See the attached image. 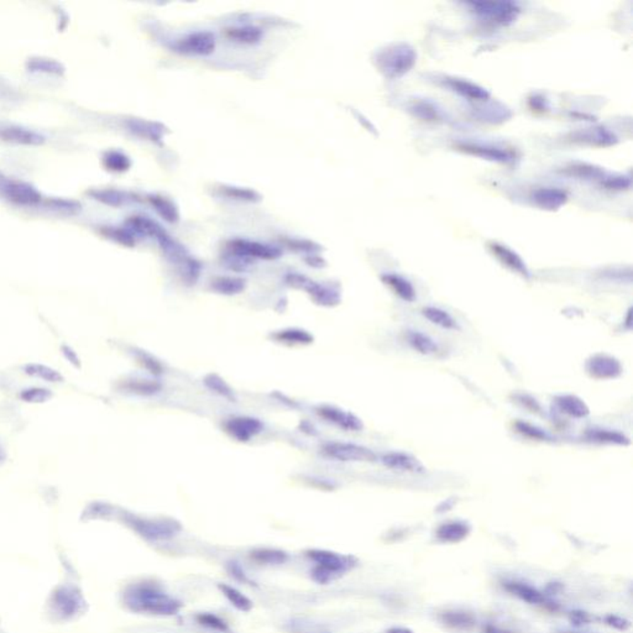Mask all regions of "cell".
<instances>
[{
  "label": "cell",
  "mask_w": 633,
  "mask_h": 633,
  "mask_svg": "<svg viewBox=\"0 0 633 633\" xmlns=\"http://www.w3.org/2000/svg\"><path fill=\"white\" fill-rule=\"evenodd\" d=\"M122 601L132 612L161 617L176 616L183 608L181 600L169 594L160 584L152 580H142L127 586Z\"/></svg>",
  "instance_id": "cell-1"
},
{
  "label": "cell",
  "mask_w": 633,
  "mask_h": 633,
  "mask_svg": "<svg viewBox=\"0 0 633 633\" xmlns=\"http://www.w3.org/2000/svg\"><path fill=\"white\" fill-rule=\"evenodd\" d=\"M306 557L312 561L311 578L316 584L326 585L341 578L356 564L351 555L341 554L326 549H308Z\"/></svg>",
  "instance_id": "cell-2"
},
{
  "label": "cell",
  "mask_w": 633,
  "mask_h": 633,
  "mask_svg": "<svg viewBox=\"0 0 633 633\" xmlns=\"http://www.w3.org/2000/svg\"><path fill=\"white\" fill-rule=\"evenodd\" d=\"M124 521L127 526L132 527L139 536L145 538L147 541L161 542L167 541L177 536L182 531V526L178 521L173 518H145V517L135 516L132 513L124 515Z\"/></svg>",
  "instance_id": "cell-3"
},
{
  "label": "cell",
  "mask_w": 633,
  "mask_h": 633,
  "mask_svg": "<svg viewBox=\"0 0 633 633\" xmlns=\"http://www.w3.org/2000/svg\"><path fill=\"white\" fill-rule=\"evenodd\" d=\"M285 283L295 290L306 291L313 303L321 307H336L341 303V292L336 288L326 283H316L302 273H290L285 275Z\"/></svg>",
  "instance_id": "cell-4"
},
{
  "label": "cell",
  "mask_w": 633,
  "mask_h": 633,
  "mask_svg": "<svg viewBox=\"0 0 633 633\" xmlns=\"http://www.w3.org/2000/svg\"><path fill=\"white\" fill-rule=\"evenodd\" d=\"M227 255L243 258L248 263L253 260H276L283 255L281 249L268 244L253 241L249 239H232L225 245Z\"/></svg>",
  "instance_id": "cell-5"
},
{
  "label": "cell",
  "mask_w": 633,
  "mask_h": 633,
  "mask_svg": "<svg viewBox=\"0 0 633 633\" xmlns=\"http://www.w3.org/2000/svg\"><path fill=\"white\" fill-rule=\"evenodd\" d=\"M380 69L389 77H399L407 74L416 62L414 49L407 45H395L386 50L379 59Z\"/></svg>",
  "instance_id": "cell-6"
},
{
  "label": "cell",
  "mask_w": 633,
  "mask_h": 633,
  "mask_svg": "<svg viewBox=\"0 0 633 633\" xmlns=\"http://www.w3.org/2000/svg\"><path fill=\"white\" fill-rule=\"evenodd\" d=\"M321 453L326 458L343 463H370L375 462L376 454L371 449L359 444L346 442H331L321 447Z\"/></svg>",
  "instance_id": "cell-7"
},
{
  "label": "cell",
  "mask_w": 633,
  "mask_h": 633,
  "mask_svg": "<svg viewBox=\"0 0 633 633\" xmlns=\"http://www.w3.org/2000/svg\"><path fill=\"white\" fill-rule=\"evenodd\" d=\"M0 195L13 205L35 207L42 200L40 190L25 181L6 178L0 182Z\"/></svg>",
  "instance_id": "cell-8"
},
{
  "label": "cell",
  "mask_w": 633,
  "mask_h": 633,
  "mask_svg": "<svg viewBox=\"0 0 633 633\" xmlns=\"http://www.w3.org/2000/svg\"><path fill=\"white\" fill-rule=\"evenodd\" d=\"M217 46L215 35L210 31H195L177 40L172 49L188 56H210Z\"/></svg>",
  "instance_id": "cell-9"
},
{
  "label": "cell",
  "mask_w": 633,
  "mask_h": 633,
  "mask_svg": "<svg viewBox=\"0 0 633 633\" xmlns=\"http://www.w3.org/2000/svg\"><path fill=\"white\" fill-rule=\"evenodd\" d=\"M0 142L19 147H41L46 142V137L44 134L24 125L0 122Z\"/></svg>",
  "instance_id": "cell-10"
},
{
  "label": "cell",
  "mask_w": 633,
  "mask_h": 633,
  "mask_svg": "<svg viewBox=\"0 0 633 633\" xmlns=\"http://www.w3.org/2000/svg\"><path fill=\"white\" fill-rule=\"evenodd\" d=\"M477 14L492 24L507 25L516 19L518 8L513 3L503 1H477L470 3Z\"/></svg>",
  "instance_id": "cell-11"
},
{
  "label": "cell",
  "mask_w": 633,
  "mask_h": 633,
  "mask_svg": "<svg viewBox=\"0 0 633 633\" xmlns=\"http://www.w3.org/2000/svg\"><path fill=\"white\" fill-rule=\"evenodd\" d=\"M223 427L232 438L240 443H248L263 430V422L250 416H236L225 419Z\"/></svg>",
  "instance_id": "cell-12"
},
{
  "label": "cell",
  "mask_w": 633,
  "mask_h": 633,
  "mask_svg": "<svg viewBox=\"0 0 633 633\" xmlns=\"http://www.w3.org/2000/svg\"><path fill=\"white\" fill-rule=\"evenodd\" d=\"M316 412L328 423L334 424L338 428L344 429L346 432H360L361 429L364 428L363 421L359 417L341 407L331 404H321L316 407Z\"/></svg>",
  "instance_id": "cell-13"
},
{
  "label": "cell",
  "mask_w": 633,
  "mask_h": 633,
  "mask_svg": "<svg viewBox=\"0 0 633 633\" xmlns=\"http://www.w3.org/2000/svg\"><path fill=\"white\" fill-rule=\"evenodd\" d=\"M124 225L137 238V236H147V238L155 239L159 245L170 238V234L157 223L156 220L152 219L147 215L129 217Z\"/></svg>",
  "instance_id": "cell-14"
},
{
  "label": "cell",
  "mask_w": 633,
  "mask_h": 633,
  "mask_svg": "<svg viewBox=\"0 0 633 633\" xmlns=\"http://www.w3.org/2000/svg\"><path fill=\"white\" fill-rule=\"evenodd\" d=\"M586 370L594 379L609 380L621 375L622 366L620 364V361L616 360L612 356L598 354L588 361Z\"/></svg>",
  "instance_id": "cell-15"
},
{
  "label": "cell",
  "mask_w": 633,
  "mask_h": 633,
  "mask_svg": "<svg viewBox=\"0 0 633 633\" xmlns=\"http://www.w3.org/2000/svg\"><path fill=\"white\" fill-rule=\"evenodd\" d=\"M382 464L389 469H394L397 472H404V473H421L423 472L422 464L419 463L418 459L414 458L409 454L401 453V452H391V453L382 455L381 458Z\"/></svg>",
  "instance_id": "cell-16"
},
{
  "label": "cell",
  "mask_w": 633,
  "mask_h": 633,
  "mask_svg": "<svg viewBox=\"0 0 633 633\" xmlns=\"http://www.w3.org/2000/svg\"><path fill=\"white\" fill-rule=\"evenodd\" d=\"M26 69L35 74H47V76H56L62 77L66 74V67L62 62L57 59L44 57V56H34L30 57L26 64Z\"/></svg>",
  "instance_id": "cell-17"
},
{
  "label": "cell",
  "mask_w": 633,
  "mask_h": 633,
  "mask_svg": "<svg viewBox=\"0 0 633 633\" xmlns=\"http://www.w3.org/2000/svg\"><path fill=\"white\" fill-rule=\"evenodd\" d=\"M127 130L132 132L134 135L150 142H160L162 137H165L166 127L159 122H147L142 119H130L127 122Z\"/></svg>",
  "instance_id": "cell-18"
},
{
  "label": "cell",
  "mask_w": 633,
  "mask_h": 633,
  "mask_svg": "<svg viewBox=\"0 0 633 633\" xmlns=\"http://www.w3.org/2000/svg\"><path fill=\"white\" fill-rule=\"evenodd\" d=\"M270 338L285 346H309L314 341V336L302 328H285L273 331L270 334Z\"/></svg>",
  "instance_id": "cell-19"
},
{
  "label": "cell",
  "mask_w": 633,
  "mask_h": 633,
  "mask_svg": "<svg viewBox=\"0 0 633 633\" xmlns=\"http://www.w3.org/2000/svg\"><path fill=\"white\" fill-rule=\"evenodd\" d=\"M149 203L152 205V208L156 210L157 215H160L162 219L166 220L167 223L176 224L177 222H180V210L173 200H170L166 195H147Z\"/></svg>",
  "instance_id": "cell-20"
},
{
  "label": "cell",
  "mask_w": 633,
  "mask_h": 633,
  "mask_svg": "<svg viewBox=\"0 0 633 633\" xmlns=\"http://www.w3.org/2000/svg\"><path fill=\"white\" fill-rule=\"evenodd\" d=\"M459 150L467 152L469 155L474 156L482 157L486 160L496 161V162H507L511 161L512 156L508 152L498 149V147H487V145H480V144H460L458 145Z\"/></svg>",
  "instance_id": "cell-21"
},
{
  "label": "cell",
  "mask_w": 633,
  "mask_h": 633,
  "mask_svg": "<svg viewBox=\"0 0 633 633\" xmlns=\"http://www.w3.org/2000/svg\"><path fill=\"white\" fill-rule=\"evenodd\" d=\"M224 34L230 41L244 45L258 44L263 38V30L258 26H253V25L228 28V29H225Z\"/></svg>",
  "instance_id": "cell-22"
},
{
  "label": "cell",
  "mask_w": 633,
  "mask_h": 633,
  "mask_svg": "<svg viewBox=\"0 0 633 633\" xmlns=\"http://www.w3.org/2000/svg\"><path fill=\"white\" fill-rule=\"evenodd\" d=\"M470 533L468 523L462 521H450L443 523L437 530V538L444 543H458L463 541Z\"/></svg>",
  "instance_id": "cell-23"
},
{
  "label": "cell",
  "mask_w": 633,
  "mask_h": 633,
  "mask_svg": "<svg viewBox=\"0 0 633 633\" xmlns=\"http://www.w3.org/2000/svg\"><path fill=\"white\" fill-rule=\"evenodd\" d=\"M568 195L558 188H541L533 193V200L542 210H554L565 205Z\"/></svg>",
  "instance_id": "cell-24"
},
{
  "label": "cell",
  "mask_w": 633,
  "mask_h": 633,
  "mask_svg": "<svg viewBox=\"0 0 633 633\" xmlns=\"http://www.w3.org/2000/svg\"><path fill=\"white\" fill-rule=\"evenodd\" d=\"M246 281L235 276H218L210 283V290L222 296H236L244 292Z\"/></svg>",
  "instance_id": "cell-25"
},
{
  "label": "cell",
  "mask_w": 633,
  "mask_h": 633,
  "mask_svg": "<svg viewBox=\"0 0 633 633\" xmlns=\"http://www.w3.org/2000/svg\"><path fill=\"white\" fill-rule=\"evenodd\" d=\"M503 586L510 594L515 595L527 604L541 605L546 601L542 593L535 589L531 585L520 583V581H507Z\"/></svg>",
  "instance_id": "cell-26"
},
{
  "label": "cell",
  "mask_w": 633,
  "mask_h": 633,
  "mask_svg": "<svg viewBox=\"0 0 633 633\" xmlns=\"http://www.w3.org/2000/svg\"><path fill=\"white\" fill-rule=\"evenodd\" d=\"M250 559L258 565H281L287 561L288 554L276 548H255L250 552Z\"/></svg>",
  "instance_id": "cell-27"
},
{
  "label": "cell",
  "mask_w": 633,
  "mask_h": 633,
  "mask_svg": "<svg viewBox=\"0 0 633 633\" xmlns=\"http://www.w3.org/2000/svg\"><path fill=\"white\" fill-rule=\"evenodd\" d=\"M557 406L563 414L574 418H584L590 412L589 407L584 401L576 396H559L557 399Z\"/></svg>",
  "instance_id": "cell-28"
},
{
  "label": "cell",
  "mask_w": 633,
  "mask_h": 633,
  "mask_svg": "<svg viewBox=\"0 0 633 633\" xmlns=\"http://www.w3.org/2000/svg\"><path fill=\"white\" fill-rule=\"evenodd\" d=\"M491 250L494 255H496L497 258L501 261L503 265H506L507 268H511L516 273H521L523 276H528L526 265L522 261L521 258L513 253L512 250L502 246L500 244H492Z\"/></svg>",
  "instance_id": "cell-29"
},
{
  "label": "cell",
  "mask_w": 633,
  "mask_h": 633,
  "mask_svg": "<svg viewBox=\"0 0 633 633\" xmlns=\"http://www.w3.org/2000/svg\"><path fill=\"white\" fill-rule=\"evenodd\" d=\"M120 389L130 394L140 396H152L156 395L162 389L159 381L155 380H144V379H129V380L122 381L120 384Z\"/></svg>",
  "instance_id": "cell-30"
},
{
  "label": "cell",
  "mask_w": 633,
  "mask_h": 633,
  "mask_svg": "<svg viewBox=\"0 0 633 633\" xmlns=\"http://www.w3.org/2000/svg\"><path fill=\"white\" fill-rule=\"evenodd\" d=\"M217 193L223 197H227L229 200H240V202H258L261 200V195H258L256 190L246 187H239V186L230 185H218L215 187Z\"/></svg>",
  "instance_id": "cell-31"
},
{
  "label": "cell",
  "mask_w": 633,
  "mask_h": 633,
  "mask_svg": "<svg viewBox=\"0 0 633 633\" xmlns=\"http://www.w3.org/2000/svg\"><path fill=\"white\" fill-rule=\"evenodd\" d=\"M91 195L94 200L102 202L104 205L110 207H122L127 205L129 202L134 200L132 195L122 190H114V188H103V190H91Z\"/></svg>",
  "instance_id": "cell-32"
},
{
  "label": "cell",
  "mask_w": 633,
  "mask_h": 633,
  "mask_svg": "<svg viewBox=\"0 0 633 633\" xmlns=\"http://www.w3.org/2000/svg\"><path fill=\"white\" fill-rule=\"evenodd\" d=\"M382 281H384L387 286H390L391 290H392L399 298H402L404 301L411 302V301H414V297H416V291H414V286L411 285L409 281H407V280L402 278V276H399V275L387 273V275H384V276H382Z\"/></svg>",
  "instance_id": "cell-33"
},
{
  "label": "cell",
  "mask_w": 633,
  "mask_h": 633,
  "mask_svg": "<svg viewBox=\"0 0 633 633\" xmlns=\"http://www.w3.org/2000/svg\"><path fill=\"white\" fill-rule=\"evenodd\" d=\"M407 341L414 350L422 355H433L439 350V346L430 336L417 331H409Z\"/></svg>",
  "instance_id": "cell-34"
},
{
  "label": "cell",
  "mask_w": 633,
  "mask_h": 633,
  "mask_svg": "<svg viewBox=\"0 0 633 633\" xmlns=\"http://www.w3.org/2000/svg\"><path fill=\"white\" fill-rule=\"evenodd\" d=\"M102 161L108 171L115 173L127 172L130 170L132 164L130 157L120 150H108L103 154Z\"/></svg>",
  "instance_id": "cell-35"
},
{
  "label": "cell",
  "mask_w": 633,
  "mask_h": 633,
  "mask_svg": "<svg viewBox=\"0 0 633 633\" xmlns=\"http://www.w3.org/2000/svg\"><path fill=\"white\" fill-rule=\"evenodd\" d=\"M218 589L225 599L228 600L230 604L233 605L239 611L249 612L250 610L253 609V601L234 586L228 584H218Z\"/></svg>",
  "instance_id": "cell-36"
},
{
  "label": "cell",
  "mask_w": 633,
  "mask_h": 633,
  "mask_svg": "<svg viewBox=\"0 0 633 633\" xmlns=\"http://www.w3.org/2000/svg\"><path fill=\"white\" fill-rule=\"evenodd\" d=\"M447 84L452 88L455 92L462 94L463 97L474 99V101H486L489 98V93L484 88L479 87L477 84L462 81V79H449Z\"/></svg>",
  "instance_id": "cell-37"
},
{
  "label": "cell",
  "mask_w": 633,
  "mask_h": 633,
  "mask_svg": "<svg viewBox=\"0 0 633 633\" xmlns=\"http://www.w3.org/2000/svg\"><path fill=\"white\" fill-rule=\"evenodd\" d=\"M25 374L36 377L45 382H51V384H59L64 380V375L56 370L51 366L44 365V364H28L24 367Z\"/></svg>",
  "instance_id": "cell-38"
},
{
  "label": "cell",
  "mask_w": 633,
  "mask_h": 633,
  "mask_svg": "<svg viewBox=\"0 0 633 633\" xmlns=\"http://www.w3.org/2000/svg\"><path fill=\"white\" fill-rule=\"evenodd\" d=\"M426 319H428L432 324L440 326L447 331H454L458 329V321L454 319L447 311H444L442 308L438 307H426L422 309Z\"/></svg>",
  "instance_id": "cell-39"
},
{
  "label": "cell",
  "mask_w": 633,
  "mask_h": 633,
  "mask_svg": "<svg viewBox=\"0 0 633 633\" xmlns=\"http://www.w3.org/2000/svg\"><path fill=\"white\" fill-rule=\"evenodd\" d=\"M203 382H205V387H207L208 390L215 392L217 395H219L220 397L228 399L230 402H235V401H236V397H235L233 389H232V387L227 384V381H225L223 377H220L218 374H208V375H205Z\"/></svg>",
  "instance_id": "cell-40"
},
{
  "label": "cell",
  "mask_w": 633,
  "mask_h": 633,
  "mask_svg": "<svg viewBox=\"0 0 633 633\" xmlns=\"http://www.w3.org/2000/svg\"><path fill=\"white\" fill-rule=\"evenodd\" d=\"M102 234L117 244L127 248H134L137 245V236L132 234L127 227H106L103 228Z\"/></svg>",
  "instance_id": "cell-41"
},
{
  "label": "cell",
  "mask_w": 633,
  "mask_h": 633,
  "mask_svg": "<svg viewBox=\"0 0 633 633\" xmlns=\"http://www.w3.org/2000/svg\"><path fill=\"white\" fill-rule=\"evenodd\" d=\"M195 621L207 629L218 633H232L229 624L218 615L212 612H200L195 616Z\"/></svg>",
  "instance_id": "cell-42"
},
{
  "label": "cell",
  "mask_w": 633,
  "mask_h": 633,
  "mask_svg": "<svg viewBox=\"0 0 633 633\" xmlns=\"http://www.w3.org/2000/svg\"><path fill=\"white\" fill-rule=\"evenodd\" d=\"M132 353L135 360L152 375L159 376L164 372V366L161 364V361L150 353L137 348H134Z\"/></svg>",
  "instance_id": "cell-43"
},
{
  "label": "cell",
  "mask_w": 633,
  "mask_h": 633,
  "mask_svg": "<svg viewBox=\"0 0 633 633\" xmlns=\"http://www.w3.org/2000/svg\"><path fill=\"white\" fill-rule=\"evenodd\" d=\"M442 621H443L444 625H447L452 629H472L474 624H475V620H474L472 615L467 614V612H460V611L444 612L443 616H442Z\"/></svg>",
  "instance_id": "cell-44"
},
{
  "label": "cell",
  "mask_w": 633,
  "mask_h": 633,
  "mask_svg": "<svg viewBox=\"0 0 633 633\" xmlns=\"http://www.w3.org/2000/svg\"><path fill=\"white\" fill-rule=\"evenodd\" d=\"M281 243L286 248L290 249V250L297 251V253H309V255L319 253L321 250V246L319 244L314 243L312 240H307V239L283 236L281 239Z\"/></svg>",
  "instance_id": "cell-45"
},
{
  "label": "cell",
  "mask_w": 633,
  "mask_h": 633,
  "mask_svg": "<svg viewBox=\"0 0 633 633\" xmlns=\"http://www.w3.org/2000/svg\"><path fill=\"white\" fill-rule=\"evenodd\" d=\"M21 401H24L26 404H46L50 399H52V392L49 389L44 387H29L24 389L19 394Z\"/></svg>",
  "instance_id": "cell-46"
},
{
  "label": "cell",
  "mask_w": 633,
  "mask_h": 633,
  "mask_svg": "<svg viewBox=\"0 0 633 633\" xmlns=\"http://www.w3.org/2000/svg\"><path fill=\"white\" fill-rule=\"evenodd\" d=\"M588 437L591 440H596L601 443L621 444V445L629 443V439L626 438L624 434L608 430V429H593L588 433Z\"/></svg>",
  "instance_id": "cell-47"
},
{
  "label": "cell",
  "mask_w": 633,
  "mask_h": 633,
  "mask_svg": "<svg viewBox=\"0 0 633 633\" xmlns=\"http://www.w3.org/2000/svg\"><path fill=\"white\" fill-rule=\"evenodd\" d=\"M568 173L571 176H576V177H581V178H589V177L598 178V177H601V176L604 175V172L599 170V169L586 165L573 166L571 169H568Z\"/></svg>",
  "instance_id": "cell-48"
},
{
  "label": "cell",
  "mask_w": 633,
  "mask_h": 633,
  "mask_svg": "<svg viewBox=\"0 0 633 633\" xmlns=\"http://www.w3.org/2000/svg\"><path fill=\"white\" fill-rule=\"evenodd\" d=\"M227 570H228L230 576L234 578L239 583L253 585V581H251V579L249 578L248 574L245 573V570L241 568V565L239 564L238 561H229V563H227Z\"/></svg>",
  "instance_id": "cell-49"
},
{
  "label": "cell",
  "mask_w": 633,
  "mask_h": 633,
  "mask_svg": "<svg viewBox=\"0 0 633 633\" xmlns=\"http://www.w3.org/2000/svg\"><path fill=\"white\" fill-rule=\"evenodd\" d=\"M603 185L610 190H625L631 185V181L627 177H610L603 181Z\"/></svg>",
  "instance_id": "cell-50"
},
{
  "label": "cell",
  "mask_w": 633,
  "mask_h": 633,
  "mask_svg": "<svg viewBox=\"0 0 633 633\" xmlns=\"http://www.w3.org/2000/svg\"><path fill=\"white\" fill-rule=\"evenodd\" d=\"M517 429L521 432V433L526 434L528 437H531V438L535 439H546L547 434L541 430V429L536 428V427H533L531 424L527 423H517Z\"/></svg>",
  "instance_id": "cell-51"
},
{
  "label": "cell",
  "mask_w": 633,
  "mask_h": 633,
  "mask_svg": "<svg viewBox=\"0 0 633 633\" xmlns=\"http://www.w3.org/2000/svg\"><path fill=\"white\" fill-rule=\"evenodd\" d=\"M62 354H64V358H66V360L71 363L74 367H79V366H81V359H79V354H77L71 346H62Z\"/></svg>",
  "instance_id": "cell-52"
},
{
  "label": "cell",
  "mask_w": 633,
  "mask_h": 633,
  "mask_svg": "<svg viewBox=\"0 0 633 633\" xmlns=\"http://www.w3.org/2000/svg\"><path fill=\"white\" fill-rule=\"evenodd\" d=\"M306 263L312 266V268H321L326 266V261L323 258H319L316 253H312L306 258Z\"/></svg>",
  "instance_id": "cell-53"
},
{
  "label": "cell",
  "mask_w": 633,
  "mask_h": 633,
  "mask_svg": "<svg viewBox=\"0 0 633 633\" xmlns=\"http://www.w3.org/2000/svg\"><path fill=\"white\" fill-rule=\"evenodd\" d=\"M608 622H609V625H611V626H614L616 629H625L629 626V624H627L625 620L616 617V616H610V617H608Z\"/></svg>",
  "instance_id": "cell-54"
},
{
  "label": "cell",
  "mask_w": 633,
  "mask_h": 633,
  "mask_svg": "<svg viewBox=\"0 0 633 633\" xmlns=\"http://www.w3.org/2000/svg\"><path fill=\"white\" fill-rule=\"evenodd\" d=\"M484 633H511L506 631V629H500V627H496V626H492V625H489L486 626L485 629H484Z\"/></svg>",
  "instance_id": "cell-55"
},
{
  "label": "cell",
  "mask_w": 633,
  "mask_h": 633,
  "mask_svg": "<svg viewBox=\"0 0 633 633\" xmlns=\"http://www.w3.org/2000/svg\"><path fill=\"white\" fill-rule=\"evenodd\" d=\"M385 633H414L411 629H406V627H392V629H389L386 631Z\"/></svg>",
  "instance_id": "cell-56"
},
{
  "label": "cell",
  "mask_w": 633,
  "mask_h": 633,
  "mask_svg": "<svg viewBox=\"0 0 633 633\" xmlns=\"http://www.w3.org/2000/svg\"><path fill=\"white\" fill-rule=\"evenodd\" d=\"M4 458H5L4 450H3V449L0 448V462H1V460H3V459H4Z\"/></svg>",
  "instance_id": "cell-57"
},
{
  "label": "cell",
  "mask_w": 633,
  "mask_h": 633,
  "mask_svg": "<svg viewBox=\"0 0 633 633\" xmlns=\"http://www.w3.org/2000/svg\"><path fill=\"white\" fill-rule=\"evenodd\" d=\"M3 180H4V176H3V173L0 172V182H1V181Z\"/></svg>",
  "instance_id": "cell-58"
}]
</instances>
